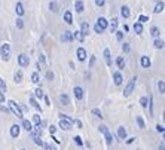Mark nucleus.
<instances>
[{
    "mask_svg": "<svg viewBox=\"0 0 165 150\" xmlns=\"http://www.w3.org/2000/svg\"><path fill=\"white\" fill-rule=\"evenodd\" d=\"M9 107H10V110H12V113H14L17 118H19V119H22V111L19 110V107H18V104L15 103V101H9Z\"/></svg>",
    "mask_w": 165,
    "mask_h": 150,
    "instance_id": "obj_1",
    "label": "nucleus"
},
{
    "mask_svg": "<svg viewBox=\"0 0 165 150\" xmlns=\"http://www.w3.org/2000/svg\"><path fill=\"white\" fill-rule=\"evenodd\" d=\"M135 80H137V77H132V79L130 80V83L126 85V88H125V91H123V97H130V95L132 94L134 86H135Z\"/></svg>",
    "mask_w": 165,
    "mask_h": 150,
    "instance_id": "obj_2",
    "label": "nucleus"
},
{
    "mask_svg": "<svg viewBox=\"0 0 165 150\" xmlns=\"http://www.w3.org/2000/svg\"><path fill=\"white\" fill-rule=\"evenodd\" d=\"M9 52H10L9 45H8V43L2 45V48H0V54H2V58H3L5 61H8V59H9Z\"/></svg>",
    "mask_w": 165,
    "mask_h": 150,
    "instance_id": "obj_3",
    "label": "nucleus"
},
{
    "mask_svg": "<svg viewBox=\"0 0 165 150\" xmlns=\"http://www.w3.org/2000/svg\"><path fill=\"white\" fill-rule=\"evenodd\" d=\"M18 62H19L21 67H28V64H30V58H28L27 55L21 54V55L18 57Z\"/></svg>",
    "mask_w": 165,
    "mask_h": 150,
    "instance_id": "obj_4",
    "label": "nucleus"
},
{
    "mask_svg": "<svg viewBox=\"0 0 165 150\" xmlns=\"http://www.w3.org/2000/svg\"><path fill=\"white\" fill-rule=\"evenodd\" d=\"M76 54H78V59L79 61H85L86 59V51L83 48H79L78 51H76Z\"/></svg>",
    "mask_w": 165,
    "mask_h": 150,
    "instance_id": "obj_5",
    "label": "nucleus"
},
{
    "mask_svg": "<svg viewBox=\"0 0 165 150\" xmlns=\"http://www.w3.org/2000/svg\"><path fill=\"white\" fill-rule=\"evenodd\" d=\"M10 135L14 137V138H17V137L19 135V125H12L10 126Z\"/></svg>",
    "mask_w": 165,
    "mask_h": 150,
    "instance_id": "obj_6",
    "label": "nucleus"
},
{
    "mask_svg": "<svg viewBox=\"0 0 165 150\" xmlns=\"http://www.w3.org/2000/svg\"><path fill=\"white\" fill-rule=\"evenodd\" d=\"M73 92H74V97L78 98V100H82L83 98V89L80 88V86H76Z\"/></svg>",
    "mask_w": 165,
    "mask_h": 150,
    "instance_id": "obj_7",
    "label": "nucleus"
},
{
    "mask_svg": "<svg viewBox=\"0 0 165 150\" xmlns=\"http://www.w3.org/2000/svg\"><path fill=\"white\" fill-rule=\"evenodd\" d=\"M121 15H122L123 18H130V15H131L130 8H128V6H122V8H121Z\"/></svg>",
    "mask_w": 165,
    "mask_h": 150,
    "instance_id": "obj_8",
    "label": "nucleus"
},
{
    "mask_svg": "<svg viewBox=\"0 0 165 150\" xmlns=\"http://www.w3.org/2000/svg\"><path fill=\"white\" fill-rule=\"evenodd\" d=\"M97 24H98V26H100L101 28H103V30H106V28H107V26H109V24H107V19H106V18H103V17H100V18H98Z\"/></svg>",
    "mask_w": 165,
    "mask_h": 150,
    "instance_id": "obj_9",
    "label": "nucleus"
},
{
    "mask_svg": "<svg viewBox=\"0 0 165 150\" xmlns=\"http://www.w3.org/2000/svg\"><path fill=\"white\" fill-rule=\"evenodd\" d=\"M31 138L34 140V143H36L37 146H43V141L40 140V135H39V134H36V132H31Z\"/></svg>",
    "mask_w": 165,
    "mask_h": 150,
    "instance_id": "obj_10",
    "label": "nucleus"
},
{
    "mask_svg": "<svg viewBox=\"0 0 165 150\" xmlns=\"http://www.w3.org/2000/svg\"><path fill=\"white\" fill-rule=\"evenodd\" d=\"M80 33H82L83 36H88V33H89V24H88V22H82Z\"/></svg>",
    "mask_w": 165,
    "mask_h": 150,
    "instance_id": "obj_11",
    "label": "nucleus"
},
{
    "mask_svg": "<svg viewBox=\"0 0 165 150\" xmlns=\"http://www.w3.org/2000/svg\"><path fill=\"white\" fill-rule=\"evenodd\" d=\"M62 40L67 42V43H70V42L73 40V34H71V31H64V34H62Z\"/></svg>",
    "mask_w": 165,
    "mask_h": 150,
    "instance_id": "obj_12",
    "label": "nucleus"
},
{
    "mask_svg": "<svg viewBox=\"0 0 165 150\" xmlns=\"http://www.w3.org/2000/svg\"><path fill=\"white\" fill-rule=\"evenodd\" d=\"M141 67L143 68H149L150 67V58L149 57H141Z\"/></svg>",
    "mask_w": 165,
    "mask_h": 150,
    "instance_id": "obj_13",
    "label": "nucleus"
},
{
    "mask_svg": "<svg viewBox=\"0 0 165 150\" xmlns=\"http://www.w3.org/2000/svg\"><path fill=\"white\" fill-rule=\"evenodd\" d=\"M73 34V39H76L78 42H83L85 40V36L80 33V31H74V33H71Z\"/></svg>",
    "mask_w": 165,
    "mask_h": 150,
    "instance_id": "obj_14",
    "label": "nucleus"
},
{
    "mask_svg": "<svg viewBox=\"0 0 165 150\" xmlns=\"http://www.w3.org/2000/svg\"><path fill=\"white\" fill-rule=\"evenodd\" d=\"M64 21H66L67 24H71V22H73V15H71L70 10H66V12H64Z\"/></svg>",
    "mask_w": 165,
    "mask_h": 150,
    "instance_id": "obj_15",
    "label": "nucleus"
},
{
    "mask_svg": "<svg viewBox=\"0 0 165 150\" xmlns=\"http://www.w3.org/2000/svg\"><path fill=\"white\" fill-rule=\"evenodd\" d=\"M118 135H119L121 140H125V138H126V129H125L123 126H119V128H118Z\"/></svg>",
    "mask_w": 165,
    "mask_h": 150,
    "instance_id": "obj_16",
    "label": "nucleus"
},
{
    "mask_svg": "<svg viewBox=\"0 0 165 150\" xmlns=\"http://www.w3.org/2000/svg\"><path fill=\"white\" fill-rule=\"evenodd\" d=\"M74 8H76V12H83V2L82 0H76V3H74Z\"/></svg>",
    "mask_w": 165,
    "mask_h": 150,
    "instance_id": "obj_17",
    "label": "nucleus"
},
{
    "mask_svg": "<svg viewBox=\"0 0 165 150\" xmlns=\"http://www.w3.org/2000/svg\"><path fill=\"white\" fill-rule=\"evenodd\" d=\"M116 27H118V18H112V22H110V31H112V33H116Z\"/></svg>",
    "mask_w": 165,
    "mask_h": 150,
    "instance_id": "obj_18",
    "label": "nucleus"
},
{
    "mask_svg": "<svg viewBox=\"0 0 165 150\" xmlns=\"http://www.w3.org/2000/svg\"><path fill=\"white\" fill-rule=\"evenodd\" d=\"M113 80H115L116 85H121V83H122V74H121L119 71H116L115 74H113Z\"/></svg>",
    "mask_w": 165,
    "mask_h": 150,
    "instance_id": "obj_19",
    "label": "nucleus"
},
{
    "mask_svg": "<svg viewBox=\"0 0 165 150\" xmlns=\"http://www.w3.org/2000/svg\"><path fill=\"white\" fill-rule=\"evenodd\" d=\"M60 101H61V104H64V106H69L70 104V100H69V97L66 94H61L60 95Z\"/></svg>",
    "mask_w": 165,
    "mask_h": 150,
    "instance_id": "obj_20",
    "label": "nucleus"
},
{
    "mask_svg": "<svg viewBox=\"0 0 165 150\" xmlns=\"http://www.w3.org/2000/svg\"><path fill=\"white\" fill-rule=\"evenodd\" d=\"M104 58H106V64L110 67L112 66V59H110V51L109 49H104Z\"/></svg>",
    "mask_w": 165,
    "mask_h": 150,
    "instance_id": "obj_21",
    "label": "nucleus"
},
{
    "mask_svg": "<svg viewBox=\"0 0 165 150\" xmlns=\"http://www.w3.org/2000/svg\"><path fill=\"white\" fill-rule=\"evenodd\" d=\"M134 31H135L137 34H141V33H143V26H141L140 22H135V24H134Z\"/></svg>",
    "mask_w": 165,
    "mask_h": 150,
    "instance_id": "obj_22",
    "label": "nucleus"
},
{
    "mask_svg": "<svg viewBox=\"0 0 165 150\" xmlns=\"http://www.w3.org/2000/svg\"><path fill=\"white\" fill-rule=\"evenodd\" d=\"M30 104L36 109V110H39V111H42V109H40V104H37V101L34 100V97H30Z\"/></svg>",
    "mask_w": 165,
    "mask_h": 150,
    "instance_id": "obj_23",
    "label": "nucleus"
},
{
    "mask_svg": "<svg viewBox=\"0 0 165 150\" xmlns=\"http://www.w3.org/2000/svg\"><path fill=\"white\" fill-rule=\"evenodd\" d=\"M22 126H24V129H27V131H33V126H31V122H28V120H25V119H22Z\"/></svg>",
    "mask_w": 165,
    "mask_h": 150,
    "instance_id": "obj_24",
    "label": "nucleus"
},
{
    "mask_svg": "<svg viewBox=\"0 0 165 150\" xmlns=\"http://www.w3.org/2000/svg\"><path fill=\"white\" fill-rule=\"evenodd\" d=\"M135 120H137L138 126H140L141 129H144V128H146V123H144V120H143V118H141V116H137V118H135Z\"/></svg>",
    "mask_w": 165,
    "mask_h": 150,
    "instance_id": "obj_25",
    "label": "nucleus"
},
{
    "mask_svg": "<svg viewBox=\"0 0 165 150\" xmlns=\"http://www.w3.org/2000/svg\"><path fill=\"white\" fill-rule=\"evenodd\" d=\"M162 10H164V2H159V3L155 6L153 12H155V14H159V12H162Z\"/></svg>",
    "mask_w": 165,
    "mask_h": 150,
    "instance_id": "obj_26",
    "label": "nucleus"
},
{
    "mask_svg": "<svg viewBox=\"0 0 165 150\" xmlns=\"http://www.w3.org/2000/svg\"><path fill=\"white\" fill-rule=\"evenodd\" d=\"M116 64H118V67H119V68H123V67H125V59H123V57H118Z\"/></svg>",
    "mask_w": 165,
    "mask_h": 150,
    "instance_id": "obj_27",
    "label": "nucleus"
},
{
    "mask_svg": "<svg viewBox=\"0 0 165 150\" xmlns=\"http://www.w3.org/2000/svg\"><path fill=\"white\" fill-rule=\"evenodd\" d=\"M15 10H17V14H18V15H22V14H24V6H22V3H17Z\"/></svg>",
    "mask_w": 165,
    "mask_h": 150,
    "instance_id": "obj_28",
    "label": "nucleus"
},
{
    "mask_svg": "<svg viewBox=\"0 0 165 150\" xmlns=\"http://www.w3.org/2000/svg\"><path fill=\"white\" fill-rule=\"evenodd\" d=\"M140 104H141V107H143V109H147V106H149L147 97H141V98H140Z\"/></svg>",
    "mask_w": 165,
    "mask_h": 150,
    "instance_id": "obj_29",
    "label": "nucleus"
},
{
    "mask_svg": "<svg viewBox=\"0 0 165 150\" xmlns=\"http://www.w3.org/2000/svg\"><path fill=\"white\" fill-rule=\"evenodd\" d=\"M150 33H152V36H153V37H158V36H159V33H161V30H159L158 27H152Z\"/></svg>",
    "mask_w": 165,
    "mask_h": 150,
    "instance_id": "obj_30",
    "label": "nucleus"
},
{
    "mask_svg": "<svg viewBox=\"0 0 165 150\" xmlns=\"http://www.w3.org/2000/svg\"><path fill=\"white\" fill-rule=\"evenodd\" d=\"M104 135H106V143L110 146V144H112V141H113V135H112L110 132H106Z\"/></svg>",
    "mask_w": 165,
    "mask_h": 150,
    "instance_id": "obj_31",
    "label": "nucleus"
},
{
    "mask_svg": "<svg viewBox=\"0 0 165 150\" xmlns=\"http://www.w3.org/2000/svg\"><path fill=\"white\" fill-rule=\"evenodd\" d=\"M153 45H155V48H158V49H162V48H164V42H162L161 39H156Z\"/></svg>",
    "mask_w": 165,
    "mask_h": 150,
    "instance_id": "obj_32",
    "label": "nucleus"
},
{
    "mask_svg": "<svg viewBox=\"0 0 165 150\" xmlns=\"http://www.w3.org/2000/svg\"><path fill=\"white\" fill-rule=\"evenodd\" d=\"M31 82L33 83H39V73H33L31 74Z\"/></svg>",
    "mask_w": 165,
    "mask_h": 150,
    "instance_id": "obj_33",
    "label": "nucleus"
},
{
    "mask_svg": "<svg viewBox=\"0 0 165 150\" xmlns=\"http://www.w3.org/2000/svg\"><path fill=\"white\" fill-rule=\"evenodd\" d=\"M49 9L52 10V12H58V5H57L55 2H51V5H49Z\"/></svg>",
    "mask_w": 165,
    "mask_h": 150,
    "instance_id": "obj_34",
    "label": "nucleus"
},
{
    "mask_svg": "<svg viewBox=\"0 0 165 150\" xmlns=\"http://www.w3.org/2000/svg\"><path fill=\"white\" fill-rule=\"evenodd\" d=\"M158 86H159V92L164 94V92H165V83H164V80H159Z\"/></svg>",
    "mask_w": 165,
    "mask_h": 150,
    "instance_id": "obj_35",
    "label": "nucleus"
},
{
    "mask_svg": "<svg viewBox=\"0 0 165 150\" xmlns=\"http://www.w3.org/2000/svg\"><path fill=\"white\" fill-rule=\"evenodd\" d=\"M21 79H22V71L18 70L17 74H15V82H21Z\"/></svg>",
    "mask_w": 165,
    "mask_h": 150,
    "instance_id": "obj_36",
    "label": "nucleus"
},
{
    "mask_svg": "<svg viewBox=\"0 0 165 150\" xmlns=\"http://www.w3.org/2000/svg\"><path fill=\"white\" fill-rule=\"evenodd\" d=\"M147 21H149V17H146V15H140V17H138V22H140V24L147 22Z\"/></svg>",
    "mask_w": 165,
    "mask_h": 150,
    "instance_id": "obj_37",
    "label": "nucleus"
},
{
    "mask_svg": "<svg viewBox=\"0 0 165 150\" xmlns=\"http://www.w3.org/2000/svg\"><path fill=\"white\" fill-rule=\"evenodd\" d=\"M6 91V83L3 79H0V92H5Z\"/></svg>",
    "mask_w": 165,
    "mask_h": 150,
    "instance_id": "obj_38",
    "label": "nucleus"
},
{
    "mask_svg": "<svg viewBox=\"0 0 165 150\" xmlns=\"http://www.w3.org/2000/svg\"><path fill=\"white\" fill-rule=\"evenodd\" d=\"M34 92H36V97H37V98H43V91H42V88H37Z\"/></svg>",
    "mask_w": 165,
    "mask_h": 150,
    "instance_id": "obj_39",
    "label": "nucleus"
},
{
    "mask_svg": "<svg viewBox=\"0 0 165 150\" xmlns=\"http://www.w3.org/2000/svg\"><path fill=\"white\" fill-rule=\"evenodd\" d=\"M92 113L97 116V118H100V119H103V115H101V111L98 110V109H92Z\"/></svg>",
    "mask_w": 165,
    "mask_h": 150,
    "instance_id": "obj_40",
    "label": "nucleus"
},
{
    "mask_svg": "<svg viewBox=\"0 0 165 150\" xmlns=\"http://www.w3.org/2000/svg\"><path fill=\"white\" fill-rule=\"evenodd\" d=\"M149 110H150V115H153V101H152V97L149 100Z\"/></svg>",
    "mask_w": 165,
    "mask_h": 150,
    "instance_id": "obj_41",
    "label": "nucleus"
},
{
    "mask_svg": "<svg viewBox=\"0 0 165 150\" xmlns=\"http://www.w3.org/2000/svg\"><path fill=\"white\" fill-rule=\"evenodd\" d=\"M33 122H34L36 125H40V118H39V115H36V116H33Z\"/></svg>",
    "mask_w": 165,
    "mask_h": 150,
    "instance_id": "obj_42",
    "label": "nucleus"
},
{
    "mask_svg": "<svg viewBox=\"0 0 165 150\" xmlns=\"http://www.w3.org/2000/svg\"><path fill=\"white\" fill-rule=\"evenodd\" d=\"M17 27H18V28H22V27H24V22H22V19H21V18H18V19H17Z\"/></svg>",
    "mask_w": 165,
    "mask_h": 150,
    "instance_id": "obj_43",
    "label": "nucleus"
},
{
    "mask_svg": "<svg viewBox=\"0 0 165 150\" xmlns=\"http://www.w3.org/2000/svg\"><path fill=\"white\" fill-rule=\"evenodd\" d=\"M116 39H118L119 42L123 39V33H122V31H116Z\"/></svg>",
    "mask_w": 165,
    "mask_h": 150,
    "instance_id": "obj_44",
    "label": "nucleus"
},
{
    "mask_svg": "<svg viewBox=\"0 0 165 150\" xmlns=\"http://www.w3.org/2000/svg\"><path fill=\"white\" fill-rule=\"evenodd\" d=\"M43 149L45 150H57L54 146H51V144H43Z\"/></svg>",
    "mask_w": 165,
    "mask_h": 150,
    "instance_id": "obj_45",
    "label": "nucleus"
},
{
    "mask_svg": "<svg viewBox=\"0 0 165 150\" xmlns=\"http://www.w3.org/2000/svg\"><path fill=\"white\" fill-rule=\"evenodd\" d=\"M46 79H48V80H52V79H54V73H52V71H48V73H46Z\"/></svg>",
    "mask_w": 165,
    "mask_h": 150,
    "instance_id": "obj_46",
    "label": "nucleus"
},
{
    "mask_svg": "<svg viewBox=\"0 0 165 150\" xmlns=\"http://www.w3.org/2000/svg\"><path fill=\"white\" fill-rule=\"evenodd\" d=\"M122 49H123V52H130V45L128 43H123Z\"/></svg>",
    "mask_w": 165,
    "mask_h": 150,
    "instance_id": "obj_47",
    "label": "nucleus"
},
{
    "mask_svg": "<svg viewBox=\"0 0 165 150\" xmlns=\"http://www.w3.org/2000/svg\"><path fill=\"white\" fill-rule=\"evenodd\" d=\"M94 28H95V33H103V31H104L103 28H101V27L98 26V24H95V27H94Z\"/></svg>",
    "mask_w": 165,
    "mask_h": 150,
    "instance_id": "obj_48",
    "label": "nucleus"
},
{
    "mask_svg": "<svg viewBox=\"0 0 165 150\" xmlns=\"http://www.w3.org/2000/svg\"><path fill=\"white\" fill-rule=\"evenodd\" d=\"M73 123H76V126H78V128H82V122H80L79 119H74Z\"/></svg>",
    "mask_w": 165,
    "mask_h": 150,
    "instance_id": "obj_49",
    "label": "nucleus"
},
{
    "mask_svg": "<svg viewBox=\"0 0 165 150\" xmlns=\"http://www.w3.org/2000/svg\"><path fill=\"white\" fill-rule=\"evenodd\" d=\"M74 141H76L78 146H82V138H80V137H74Z\"/></svg>",
    "mask_w": 165,
    "mask_h": 150,
    "instance_id": "obj_50",
    "label": "nucleus"
},
{
    "mask_svg": "<svg viewBox=\"0 0 165 150\" xmlns=\"http://www.w3.org/2000/svg\"><path fill=\"white\" fill-rule=\"evenodd\" d=\"M49 132H51V134H52V135H54V134L57 132V128L54 126V125H51V126H49Z\"/></svg>",
    "mask_w": 165,
    "mask_h": 150,
    "instance_id": "obj_51",
    "label": "nucleus"
},
{
    "mask_svg": "<svg viewBox=\"0 0 165 150\" xmlns=\"http://www.w3.org/2000/svg\"><path fill=\"white\" fill-rule=\"evenodd\" d=\"M100 131L103 132V134H106V132H109V129H107V126H104V125H101L100 126Z\"/></svg>",
    "mask_w": 165,
    "mask_h": 150,
    "instance_id": "obj_52",
    "label": "nucleus"
},
{
    "mask_svg": "<svg viewBox=\"0 0 165 150\" xmlns=\"http://www.w3.org/2000/svg\"><path fill=\"white\" fill-rule=\"evenodd\" d=\"M156 131L161 132V134H164V126H162V125H156Z\"/></svg>",
    "mask_w": 165,
    "mask_h": 150,
    "instance_id": "obj_53",
    "label": "nucleus"
},
{
    "mask_svg": "<svg viewBox=\"0 0 165 150\" xmlns=\"http://www.w3.org/2000/svg\"><path fill=\"white\" fill-rule=\"evenodd\" d=\"M104 2H106V0H95V5H97V6H103Z\"/></svg>",
    "mask_w": 165,
    "mask_h": 150,
    "instance_id": "obj_54",
    "label": "nucleus"
},
{
    "mask_svg": "<svg viewBox=\"0 0 165 150\" xmlns=\"http://www.w3.org/2000/svg\"><path fill=\"white\" fill-rule=\"evenodd\" d=\"M94 62H95V57H91V61H89V67L94 66Z\"/></svg>",
    "mask_w": 165,
    "mask_h": 150,
    "instance_id": "obj_55",
    "label": "nucleus"
},
{
    "mask_svg": "<svg viewBox=\"0 0 165 150\" xmlns=\"http://www.w3.org/2000/svg\"><path fill=\"white\" fill-rule=\"evenodd\" d=\"M3 101H5V94L0 92V103H3Z\"/></svg>",
    "mask_w": 165,
    "mask_h": 150,
    "instance_id": "obj_56",
    "label": "nucleus"
},
{
    "mask_svg": "<svg viewBox=\"0 0 165 150\" xmlns=\"http://www.w3.org/2000/svg\"><path fill=\"white\" fill-rule=\"evenodd\" d=\"M0 111H5V113H8V111H9V110H8L6 107H3V106H2V107H0Z\"/></svg>",
    "mask_w": 165,
    "mask_h": 150,
    "instance_id": "obj_57",
    "label": "nucleus"
},
{
    "mask_svg": "<svg viewBox=\"0 0 165 150\" xmlns=\"http://www.w3.org/2000/svg\"><path fill=\"white\" fill-rule=\"evenodd\" d=\"M134 140H135V138H134V137H132V138H128V140H126V143H128V144H131V143H132Z\"/></svg>",
    "mask_w": 165,
    "mask_h": 150,
    "instance_id": "obj_58",
    "label": "nucleus"
},
{
    "mask_svg": "<svg viewBox=\"0 0 165 150\" xmlns=\"http://www.w3.org/2000/svg\"><path fill=\"white\" fill-rule=\"evenodd\" d=\"M43 98H45V103L49 106V104H51V103H49V98H48V97H43Z\"/></svg>",
    "mask_w": 165,
    "mask_h": 150,
    "instance_id": "obj_59",
    "label": "nucleus"
},
{
    "mask_svg": "<svg viewBox=\"0 0 165 150\" xmlns=\"http://www.w3.org/2000/svg\"><path fill=\"white\" fill-rule=\"evenodd\" d=\"M164 149H165V146H164V143H162V144L159 146V150H164Z\"/></svg>",
    "mask_w": 165,
    "mask_h": 150,
    "instance_id": "obj_60",
    "label": "nucleus"
},
{
    "mask_svg": "<svg viewBox=\"0 0 165 150\" xmlns=\"http://www.w3.org/2000/svg\"><path fill=\"white\" fill-rule=\"evenodd\" d=\"M21 150H25V149H21Z\"/></svg>",
    "mask_w": 165,
    "mask_h": 150,
    "instance_id": "obj_61",
    "label": "nucleus"
},
{
    "mask_svg": "<svg viewBox=\"0 0 165 150\" xmlns=\"http://www.w3.org/2000/svg\"><path fill=\"white\" fill-rule=\"evenodd\" d=\"M52 2H54V0H52Z\"/></svg>",
    "mask_w": 165,
    "mask_h": 150,
    "instance_id": "obj_62",
    "label": "nucleus"
}]
</instances>
